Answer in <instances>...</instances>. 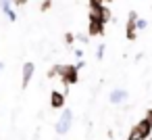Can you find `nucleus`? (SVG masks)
I'll return each mask as SVG.
<instances>
[{"label": "nucleus", "mask_w": 152, "mask_h": 140, "mask_svg": "<svg viewBox=\"0 0 152 140\" xmlns=\"http://www.w3.org/2000/svg\"><path fill=\"white\" fill-rule=\"evenodd\" d=\"M58 80L63 82V86L71 88L79 82V69L75 67V63H69V65H61L58 67Z\"/></svg>", "instance_id": "nucleus-1"}, {"label": "nucleus", "mask_w": 152, "mask_h": 140, "mask_svg": "<svg viewBox=\"0 0 152 140\" xmlns=\"http://www.w3.org/2000/svg\"><path fill=\"white\" fill-rule=\"evenodd\" d=\"M150 134H152V123L144 117V119H140L135 125H131V130H129V134H127V140H146Z\"/></svg>", "instance_id": "nucleus-2"}, {"label": "nucleus", "mask_w": 152, "mask_h": 140, "mask_svg": "<svg viewBox=\"0 0 152 140\" xmlns=\"http://www.w3.org/2000/svg\"><path fill=\"white\" fill-rule=\"evenodd\" d=\"M71 125H73V111L67 109V107H63L61 117L54 121V132H56L58 136H65V134L71 132Z\"/></svg>", "instance_id": "nucleus-3"}, {"label": "nucleus", "mask_w": 152, "mask_h": 140, "mask_svg": "<svg viewBox=\"0 0 152 140\" xmlns=\"http://www.w3.org/2000/svg\"><path fill=\"white\" fill-rule=\"evenodd\" d=\"M125 38H127L129 42H135V40H137V13H135V11H129V13H127Z\"/></svg>", "instance_id": "nucleus-4"}, {"label": "nucleus", "mask_w": 152, "mask_h": 140, "mask_svg": "<svg viewBox=\"0 0 152 140\" xmlns=\"http://www.w3.org/2000/svg\"><path fill=\"white\" fill-rule=\"evenodd\" d=\"M34 73H36V65H34L31 61L23 63V67H21V90H25V88L31 84Z\"/></svg>", "instance_id": "nucleus-5"}, {"label": "nucleus", "mask_w": 152, "mask_h": 140, "mask_svg": "<svg viewBox=\"0 0 152 140\" xmlns=\"http://www.w3.org/2000/svg\"><path fill=\"white\" fill-rule=\"evenodd\" d=\"M65 102H67V92H61V90H52L50 92V107L52 109H61L63 111V107H65Z\"/></svg>", "instance_id": "nucleus-6"}, {"label": "nucleus", "mask_w": 152, "mask_h": 140, "mask_svg": "<svg viewBox=\"0 0 152 140\" xmlns=\"http://www.w3.org/2000/svg\"><path fill=\"white\" fill-rule=\"evenodd\" d=\"M127 98H129V92L123 90V88H115L108 94V102L110 105H123V102H127Z\"/></svg>", "instance_id": "nucleus-7"}, {"label": "nucleus", "mask_w": 152, "mask_h": 140, "mask_svg": "<svg viewBox=\"0 0 152 140\" xmlns=\"http://www.w3.org/2000/svg\"><path fill=\"white\" fill-rule=\"evenodd\" d=\"M0 9H2V13L7 15V19H9L11 23L17 21V11H15V7H13L11 0H0Z\"/></svg>", "instance_id": "nucleus-8"}, {"label": "nucleus", "mask_w": 152, "mask_h": 140, "mask_svg": "<svg viewBox=\"0 0 152 140\" xmlns=\"http://www.w3.org/2000/svg\"><path fill=\"white\" fill-rule=\"evenodd\" d=\"M104 23L96 19H88V36H104Z\"/></svg>", "instance_id": "nucleus-9"}, {"label": "nucleus", "mask_w": 152, "mask_h": 140, "mask_svg": "<svg viewBox=\"0 0 152 140\" xmlns=\"http://www.w3.org/2000/svg\"><path fill=\"white\" fill-rule=\"evenodd\" d=\"M58 67H61V65H52V67L46 71V77H48V80H54V77H58Z\"/></svg>", "instance_id": "nucleus-10"}, {"label": "nucleus", "mask_w": 152, "mask_h": 140, "mask_svg": "<svg viewBox=\"0 0 152 140\" xmlns=\"http://www.w3.org/2000/svg\"><path fill=\"white\" fill-rule=\"evenodd\" d=\"M104 52H106V44H102V42H100V44H98V48H96V59H98V61H102V59H104Z\"/></svg>", "instance_id": "nucleus-11"}, {"label": "nucleus", "mask_w": 152, "mask_h": 140, "mask_svg": "<svg viewBox=\"0 0 152 140\" xmlns=\"http://www.w3.org/2000/svg\"><path fill=\"white\" fill-rule=\"evenodd\" d=\"M75 42H77V40H75V34L67 32V34H65V44H67V46H73Z\"/></svg>", "instance_id": "nucleus-12"}, {"label": "nucleus", "mask_w": 152, "mask_h": 140, "mask_svg": "<svg viewBox=\"0 0 152 140\" xmlns=\"http://www.w3.org/2000/svg\"><path fill=\"white\" fill-rule=\"evenodd\" d=\"M52 9V0H42V4H40V11L42 13H48Z\"/></svg>", "instance_id": "nucleus-13"}, {"label": "nucleus", "mask_w": 152, "mask_h": 140, "mask_svg": "<svg viewBox=\"0 0 152 140\" xmlns=\"http://www.w3.org/2000/svg\"><path fill=\"white\" fill-rule=\"evenodd\" d=\"M75 40L81 42V44H90V36L88 34H75Z\"/></svg>", "instance_id": "nucleus-14"}, {"label": "nucleus", "mask_w": 152, "mask_h": 140, "mask_svg": "<svg viewBox=\"0 0 152 140\" xmlns=\"http://www.w3.org/2000/svg\"><path fill=\"white\" fill-rule=\"evenodd\" d=\"M146 27H148V21L142 19V17H137V32H142V29H146Z\"/></svg>", "instance_id": "nucleus-15"}, {"label": "nucleus", "mask_w": 152, "mask_h": 140, "mask_svg": "<svg viewBox=\"0 0 152 140\" xmlns=\"http://www.w3.org/2000/svg\"><path fill=\"white\" fill-rule=\"evenodd\" d=\"M11 2H13V7H15V9H21V7H25V4H27V0H11Z\"/></svg>", "instance_id": "nucleus-16"}, {"label": "nucleus", "mask_w": 152, "mask_h": 140, "mask_svg": "<svg viewBox=\"0 0 152 140\" xmlns=\"http://www.w3.org/2000/svg\"><path fill=\"white\" fill-rule=\"evenodd\" d=\"M73 55H75V59H83V48H75Z\"/></svg>", "instance_id": "nucleus-17"}, {"label": "nucleus", "mask_w": 152, "mask_h": 140, "mask_svg": "<svg viewBox=\"0 0 152 140\" xmlns=\"http://www.w3.org/2000/svg\"><path fill=\"white\" fill-rule=\"evenodd\" d=\"M75 67H77V69H83V67H86V61H83V59H77Z\"/></svg>", "instance_id": "nucleus-18"}, {"label": "nucleus", "mask_w": 152, "mask_h": 140, "mask_svg": "<svg viewBox=\"0 0 152 140\" xmlns=\"http://www.w3.org/2000/svg\"><path fill=\"white\" fill-rule=\"evenodd\" d=\"M146 119H148V121H150V123H152V107H150V109H148V113H146Z\"/></svg>", "instance_id": "nucleus-19"}, {"label": "nucleus", "mask_w": 152, "mask_h": 140, "mask_svg": "<svg viewBox=\"0 0 152 140\" xmlns=\"http://www.w3.org/2000/svg\"><path fill=\"white\" fill-rule=\"evenodd\" d=\"M2 71H4V63H2V61H0V73H2Z\"/></svg>", "instance_id": "nucleus-20"}, {"label": "nucleus", "mask_w": 152, "mask_h": 140, "mask_svg": "<svg viewBox=\"0 0 152 140\" xmlns=\"http://www.w3.org/2000/svg\"><path fill=\"white\" fill-rule=\"evenodd\" d=\"M102 2H104V4H110V2H115V0H102Z\"/></svg>", "instance_id": "nucleus-21"}, {"label": "nucleus", "mask_w": 152, "mask_h": 140, "mask_svg": "<svg viewBox=\"0 0 152 140\" xmlns=\"http://www.w3.org/2000/svg\"><path fill=\"white\" fill-rule=\"evenodd\" d=\"M146 140H152V134H150V136H148V138H146Z\"/></svg>", "instance_id": "nucleus-22"}]
</instances>
